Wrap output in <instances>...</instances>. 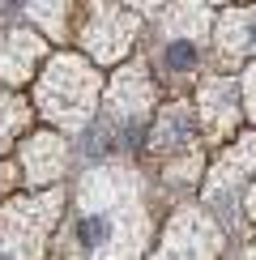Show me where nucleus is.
<instances>
[{
	"label": "nucleus",
	"instance_id": "f257e3e1",
	"mask_svg": "<svg viewBox=\"0 0 256 260\" xmlns=\"http://www.w3.org/2000/svg\"><path fill=\"white\" fill-rule=\"evenodd\" d=\"M141 183L128 167H99L77 188L69 247L77 260H141L145 247Z\"/></svg>",
	"mask_w": 256,
	"mask_h": 260
},
{
	"label": "nucleus",
	"instance_id": "f03ea898",
	"mask_svg": "<svg viewBox=\"0 0 256 260\" xmlns=\"http://www.w3.org/2000/svg\"><path fill=\"white\" fill-rule=\"evenodd\" d=\"M99 73L90 60L81 56H56L43 69V77L35 85V107L47 124L64 128V133H81L94 120L99 107Z\"/></svg>",
	"mask_w": 256,
	"mask_h": 260
},
{
	"label": "nucleus",
	"instance_id": "7ed1b4c3",
	"mask_svg": "<svg viewBox=\"0 0 256 260\" xmlns=\"http://www.w3.org/2000/svg\"><path fill=\"white\" fill-rule=\"evenodd\" d=\"M64 213V192H26L0 205V260H43L51 226Z\"/></svg>",
	"mask_w": 256,
	"mask_h": 260
},
{
	"label": "nucleus",
	"instance_id": "20e7f679",
	"mask_svg": "<svg viewBox=\"0 0 256 260\" xmlns=\"http://www.w3.org/2000/svg\"><path fill=\"white\" fill-rule=\"evenodd\" d=\"M163 21V43H158V64H163V73L171 77H188V73L201 69V43L209 35V9H167Z\"/></svg>",
	"mask_w": 256,
	"mask_h": 260
},
{
	"label": "nucleus",
	"instance_id": "39448f33",
	"mask_svg": "<svg viewBox=\"0 0 256 260\" xmlns=\"http://www.w3.org/2000/svg\"><path fill=\"white\" fill-rule=\"evenodd\" d=\"M154 107V85H149L145 64H128V69L115 73L111 90H107V115L103 128L107 133H120V145H133V133L145 128L141 120Z\"/></svg>",
	"mask_w": 256,
	"mask_h": 260
},
{
	"label": "nucleus",
	"instance_id": "423d86ee",
	"mask_svg": "<svg viewBox=\"0 0 256 260\" xmlns=\"http://www.w3.org/2000/svg\"><path fill=\"white\" fill-rule=\"evenodd\" d=\"M137 13L133 9H115V5H99L90 9V21L81 26V43H85V56L94 64H115L128 56L137 39Z\"/></svg>",
	"mask_w": 256,
	"mask_h": 260
},
{
	"label": "nucleus",
	"instance_id": "0eeeda50",
	"mask_svg": "<svg viewBox=\"0 0 256 260\" xmlns=\"http://www.w3.org/2000/svg\"><path fill=\"white\" fill-rule=\"evenodd\" d=\"M218 247H222V235L205 213L179 209L163 231V247H158L154 260H213Z\"/></svg>",
	"mask_w": 256,
	"mask_h": 260
},
{
	"label": "nucleus",
	"instance_id": "6e6552de",
	"mask_svg": "<svg viewBox=\"0 0 256 260\" xmlns=\"http://www.w3.org/2000/svg\"><path fill=\"white\" fill-rule=\"evenodd\" d=\"M17 158H21L17 175H21V183H30V188L56 183L64 175V167H69V149H64V141L56 133H30L17 145Z\"/></svg>",
	"mask_w": 256,
	"mask_h": 260
},
{
	"label": "nucleus",
	"instance_id": "1a4fd4ad",
	"mask_svg": "<svg viewBox=\"0 0 256 260\" xmlns=\"http://www.w3.org/2000/svg\"><path fill=\"white\" fill-rule=\"evenodd\" d=\"M248 175H256V133L239 137L227 154L213 162L209 183H205V201L209 205H222L227 197H235V192L248 183Z\"/></svg>",
	"mask_w": 256,
	"mask_h": 260
},
{
	"label": "nucleus",
	"instance_id": "9d476101",
	"mask_svg": "<svg viewBox=\"0 0 256 260\" xmlns=\"http://www.w3.org/2000/svg\"><path fill=\"white\" fill-rule=\"evenodd\" d=\"M149 149L163 158H184L197 149V111H192L188 103H171L158 111L154 128H149Z\"/></svg>",
	"mask_w": 256,
	"mask_h": 260
},
{
	"label": "nucleus",
	"instance_id": "9b49d317",
	"mask_svg": "<svg viewBox=\"0 0 256 260\" xmlns=\"http://www.w3.org/2000/svg\"><path fill=\"white\" fill-rule=\"evenodd\" d=\"M43 39L30 30H5L0 35V85H26L43 64Z\"/></svg>",
	"mask_w": 256,
	"mask_h": 260
},
{
	"label": "nucleus",
	"instance_id": "f8f14e48",
	"mask_svg": "<svg viewBox=\"0 0 256 260\" xmlns=\"http://www.w3.org/2000/svg\"><path fill=\"white\" fill-rule=\"evenodd\" d=\"M197 120L209 128L213 137H227L239 124V94H235V81L227 77H209L205 90L197 94Z\"/></svg>",
	"mask_w": 256,
	"mask_h": 260
},
{
	"label": "nucleus",
	"instance_id": "ddd939ff",
	"mask_svg": "<svg viewBox=\"0 0 256 260\" xmlns=\"http://www.w3.org/2000/svg\"><path fill=\"white\" fill-rule=\"evenodd\" d=\"M218 56L227 64H239V60L256 56V9L227 13L218 21Z\"/></svg>",
	"mask_w": 256,
	"mask_h": 260
},
{
	"label": "nucleus",
	"instance_id": "4468645a",
	"mask_svg": "<svg viewBox=\"0 0 256 260\" xmlns=\"http://www.w3.org/2000/svg\"><path fill=\"white\" fill-rule=\"evenodd\" d=\"M26 124H30V103L13 90H0V154L26 133Z\"/></svg>",
	"mask_w": 256,
	"mask_h": 260
},
{
	"label": "nucleus",
	"instance_id": "2eb2a0df",
	"mask_svg": "<svg viewBox=\"0 0 256 260\" xmlns=\"http://www.w3.org/2000/svg\"><path fill=\"white\" fill-rule=\"evenodd\" d=\"M73 9L69 5H30L26 17H47L43 26H47V35H69V26H64V17H69Z\"/></svg>",
	"mask_w": 256,
	"mask_h": 260
},
{
	"label": "nucleus",
	"instance_id": "dca6fc26",
	"mask_svg": "<svg viewBox=\"0 0 256 260\" xmlns=\"http://www.w3.org/2000/svg\"><path fill=\"white\" fill-rule=\"evenodd\" d=\"M21 175H17V167L13 162H0V197H5V192H13V183H17Z\"/></svg>",
	"mask_w": 256,
	"mask_h": 260
},
{
	"label": "nucleus",
	"instance_id": "f3484780",
	"mask_svg": "<svg viewBox=\"0 0 256 260\" xmlns=\"http://www.w3.org/2000/svg\"><path fill=\"white\" fill-rule=\"evenodd\" d=\"M248 111H252V120H256V69L248 73Z\"/></svg>",
	"mask_w": 256,
	"mask_h": 260
},
{
	"label": "nucleus",
	"instance_id": "a211bd4d",
	"mask_svg": "<svg viewBox=\"0 0 256 260\" xmlns=\"http://www.w3.org/2000/svg\"><path fill=\"white\" fill-rule=\"evenodd\" d=\"M248 213H252V222H256V183H252V192H248Z\"/></svg>",
	"mask_w": 256,
	"mask_h": 260
},
{
	"label": "nucleus",
	"instance_id": "6ab92c4d",
	"mask_svg": "<svg viewBox=\"0 0 256 260\" xmlns=\"http://www.w3.org/2000/svg\"><path fill=\"white\" fill-rule=\"evenodd\" d=\"M248 260H256V247H252V252H248Z\"/></svg>",
	"mask_w": 256,
	"mask_h": 260
}]
</instances>
